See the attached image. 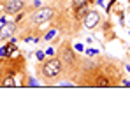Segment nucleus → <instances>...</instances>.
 I'll return each instance as SVG.
<instances>
[{"instance_id": "1", "label": "nucleus", "mask_w": 130, "mask_h": 123, "mask_svg": "<svg viewBox=\"0 0 130 123\" xmlns=\"http://www.w3.org/2000/svg\"><path fill=\"white\" fill-rule=\"evenodd\" d=\"M41 74H42L44 79H56L62 76L63 72V63L58 58H49V60H44L41 65Z\"/></svg>"}, {"instance_id": "2", "label": "nucleus", "mask_w": 130, "mask_h": 123, "mask_svg": "<svg viewBox=\"0 0 130 123\" xmlns=\"http://www.w3.org/2000/svg\"><path fill=\"white\" fill-rule=\"evenodd\" d=\"M53 14H55V11H53L51 7H41V9H37V11L32 14V23H35V25L47 23V21L53 18Z\"/></svg>"}, {"instance_id": "3", "label": "nucleus", "mask_w": 130, "mask_h": 123, "mask_svg": "<svg viewBox=\"0 0 130 123\" xmlns=\"http://www.w3.org/2000/svg\"><path fill=\"white\" fill-rule=\"evenodd\" d=\"M83 23H85V26H86L88 30L97 28V26H99V23H100V12H99V11H95V9L88 11L86 14H85V18H83Z\"/></svg>"}, {"instance_id": "4", "label": "nucleus", "mask_w": 130, "mask_h": 123, "mask_svg": "<svg viewBox=\"0 0 130 123\" xmlns=\"http://www.w3.org/2000/svg\"><path fill=\"white\" fill-rule=\"evenodd\" d=\"M16 32V21H5L0 25V41L11 39L12 34Z\"/></svg>"}, {"instance_id": "5", "label": "nucleus", "mask_w": 130, "mask_h": 123, "mask_svg": "<svg viewBox=\"0 0 130 123\" xmlns=\"http://www.w3.org/2000/svg\"><path fill=\"white\" fill-rule=\"evenodd\" d=\"M21 9H23V2L21 0H9V2L4 5L5 14H18Z\"/></svg>"}, {"instance_id": "6", "label": "nucleus", "mask_w": 130, "mask_h": 123, "mask_svg": "<svg viewBox=\"0 0 130 123\" xmlns=\"http://www.w3.org/2000/svg\"><path fill=\"white\" fill-rule=\"evenodd\" d=\"M63 58L69 62V63H74V62H76V56H74V53H72L70 48H67V49L63 51Z\"/></svg>"}, {"instance_id": "7", "label": "nucleus", "mask_w": 130, "mask_h": 123, "mask_svg": "<svg viewBox=\"0 0 130 123\" xmlns=\"http://www.w3.org/2000/svg\"><path fill=\"white\" fill-rule=\"evenodd\" d=\"M85 5H88V0H72V9H74V12L79 11V9L85 7Z\"/></svg>"}, {"instance_id": "8", "label": "nucleus", "mask_w": 130, "mask_h": 123, "mask_svg": "<svg viewBox=\"0 0 130 123\" xmlns=\"http://www.w3.org/2000/svg\"><path fill=\"white\" fill-rule=\"evenodd\" d=\"M35 58L39 62H44L46 60V53H44V51H37V53H35Z\"/></svg>"}, {"instance_id": "9", "label": "nucleus", "mask_w": 130, "mask_h": 123, "mask_svg": "<svg viewBox=\"0 0 130 123\" xmlns=\"http://www.w3.org/2000/svg\"><path fill=\"white\" fill-rule=\"evenodd\" d=\"M55 35H56V30H49V32L44 35V39H46V41H49V39H53Z\"/></svg>"}, {"instance_id": "10", "label": "nucleus", "mask_w": 130, "mask_h": 123, "mask_svg": "<svg viewBox=\"0 0 130 123\" xmlns=\"http://www.w3.org/2000/svg\"><path fill=\"white\" fill-rule=\"evenodd\" d=\"M85 53H86V55H90V56H93V55H97L99 51H97V49H90V48H88V49H85Z\"/></svg>"}, {"instance_id": "11", "label": "nucleus", "mask_w": 130, "mask_h": 123, "mask_svg": "<svg viewBox=\"0 0 130 123\" xmlns=\"http://www.w3.org/2000/svg\"><path fill=\"white\" fill-rule=\"evenodd\" d=\"M114 4H116V0H111V2H109L107 7H106V12H111V9H112V5H114Z\"/></svg>"}, {"instance_id": "12", "label": "nucleus", "mask_w": 130, "mask_h": 123, "mask_svg": "<svg viewBox=\"0 0 130 123\" xmlns=\"http://www.w3.org/2000/svg\"><path fill=\"white\" fill-rule=\"evenodd\" d=\"M28 86H39V83L35 81L34 78H30V79H28Z\"/></svg>"}, {"instance_id": "13", "label": "nucleus", "mask_w": 130, "mask_h": 123, "mask_svg": "<svg viewBox=\"0 0 130 123\" xmlns=\"http://www.w3.org/2000/svg\"><path fill=\"white\" fill-rule=\"evenodd\" d=\"M60 86H74V83H70V81H63V83H58Z\"/></svg>"}, {"instance_id": "14", "label": "nucleus", "mask_w": 130, "mask_h": 123, "mask_svg": "<svg viewBox=\"0 0 130 123\" xmlns=\"http://www.w3.org/2000/svg\"><path fill=\"white\" fill-rule=\"evenodd\" d=\"M74 49H76V51H85L83 44H76V46H74Z\"/></svg>"}, {"instance_id": "15", "label": "nucleus", "mask_w": 130, "mask_h": 123, "mask_svg": "<svg viewBox=\"0 0 130 123\" xmlns=\"http://www.w3.org/2000/svg\"><path fill=\"white\" fill-rule=\"evenodd\" d=\"M4 56H5V46L0 48V58H4Z\"/></svg>"}, {"instance_id": "16", "label": "nucleus", "mask_w": 130, "mask_h": 123, "mask_svg": "<svg viewBox=\"0 0 130 123\" xmlns=\"http://www.w3.org/2000/svg\"><path fill=\"white\" fill-rule=\"evenodd\" d=\"M44 53H46V55H53V53H55V49H53V48H47Z\"/></svg>"}, {"instance_id": "17", "label": "nucleus", "mask_w": 130, "mask_h": 123, "mask_svg": "<svg viewBox=\"0 0 130 123\" xmlns=\"http://www.w3.org/2000/svg\"><path fill=\"white\" fill-rule=\"evenodd\" d=\"M121 86H130V83L127 81V79H123V81H121Z\"/></svg>"}, {"instance_id": "18", "label": "nucleus", "mask_w": 130, "mask_h": 123, "mask_svg": "<svg viewBox=\"0 0 130 123\" xmlns=\"http://www.w3.org/2000/svg\"><path fill=\"white\" fill-rule=\"evenodd\" d=\"M127 70H128V72H130V65H128V67H127Z\"/></svg>"}, {"instance_id": "19", "label": "nucleus", "mask_w": 130, "mask_h": 123, "mask_svg": "<svg viewBox=\"0 0 130 123\" xmlns=\"http://www.w3.org/2000/svg\"><path fill=\"white\" fill-rule=\"evenodd\" d=\"M0 2H2V0H0Z\"/></svg>"}]
</instances>
